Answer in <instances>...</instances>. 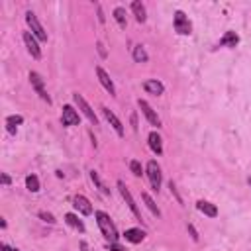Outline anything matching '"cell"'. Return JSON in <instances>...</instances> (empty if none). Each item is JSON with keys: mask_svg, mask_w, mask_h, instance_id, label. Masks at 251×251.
<instances>
[{"mask_svg": "<svg viewBox=\"0 0 251 251\" xmlns=\"http://www.w3.org/2000/svg\"><path fill=\"white\" fill-rule=\"evenodd\" d=\"M98 20L104 24V14H102V8H100V6H98Z\"/></svg>", "mask_w": 251, "mask_h": 251, "instance_id": "33", "label": "cell"}, {"mask_svg": "<svg viewBox=\"0 0 251 251\" xmlns=\"http://www.w3.org/2000/svg\"><path fill=\"white\" fill-rule=\"evenodd\" d=\"M132 12L135 14V20L139 24H143L147 20V10H145V4L139 2V0H135V2H132Z\"/></svg>", "mask_w": 251, "mask_h": 251, "instance_id": "19", "label": "cell"}, {"mask_svg": "<svg viewBox=\"0 0 251 251\" xmlns=\"http://www.w3.org/2000/svg\"><path fill=\"white\" fill-rule=\"evenodd\" d=\"M20 124H24V118H22V116H18V114L8 116V118H6V130H8V134H16V128H18Z\"/></svg>", "mask_w": 251, "mask_h": 251, "instance_id": "23", "label": "cell"}, {"mask_svg": "<svg viewBox=\"0 0 251 251\" xmlns=\"http://www.w3.org/2000/svg\"><path fill=\"white\" fill-rule=\"evenodd\" d=\"M147 141H149V147H151V151L155 155H163V139L157 132H151L147 135Z\"/></svg>", "mask_w": 251, "mask_h": 251, "instance_id": "14", "label": "cell"}, {"mask_svg": "<svg viewBox=\"0 0 251 251\" xmlns=\"http://www.w3.org/2000/svg\"><path fill=\"white\" fill-rule=\"evenodd\" d=\"M98 51H100V55H102V57H106V49H104L102 43H98Z\"/></svg>", "mask_w": 251, "mask_h": 251, "instance_id": "30", "label": "cell"}, {"mask_svg": "<svg viewBox=\"0 0 251 251\" xmlns=\"http://www.w3.org/2000/svg\"><path fill=\"white\" fill-rule=\"evenodd\" d=\"M118 190H120V194H122V198H124V202L128 204V208L132 210V214L141 222L143 220V216H141V210L137 208V204H135V200H134V196H132V192H130V188L126 186V183L124 181H118Z\"/></svg>", "mask_w": 251, "mask_h": 251, "instance_id": "3", "label": "cell"}, {"mask_svg": "<svg viewBox=\"0 0 251 251\" xmlns=\"http://www.w3.org/2000/svg\"><path fill=\"white\" fill-rule=\"evenodd\" d=\"M96 77H98V81H100V84H102L108 92H110V96H116V86H114V81L110 79V75L102 69V67H96Z\"/></svg>", "mask_w": 251, "mask_h": 251, "instance_id": "12", "label": "cell"}, {"mask_svg": "<svg viewBox=\"0 0 251 251\" xmlns=\"http://www.w3.org/2000/svg\"><path fill=\"white\" fill-rule=\"evenodd\" d=\"M61 124L63 126H79L81 124V116L77 114V110L73 106H63V114H61Z\"/></svg>", "mask_w": 251, "mask_h": 251, "instance_id": "11", "label": "cell"}, {"mask_svg": "<svg viewBox=\"0 0 251 251\" xmlns=\"http://www.w3.org/2000/svg\"><path fill=\"white\" fill-rule=\"evenodd\" d=\"M14 251H20V249H14Z\"/></svg>", "mask_w": 251, "mask_h": 251, "instance_id": "37", "label": "cell"}, {"mask_svg": "<svg viewBox=\"0 0 251 251\" xmlns=\"http://www.w3.org/2000/svg\"><path fill=\"white\" fill-rule=\"evenodd\" d=\"M2 183H4V184H10V183H12V179H10L6 173H2Z\"/></svg>", "mask_w": 251, "mask_h": 251, "instance_id": "31", "label": "cell"}, {"mask_svg": "<svg viewBox=\"0 0 251 251\" xmlns=\"http://www.w3.org/2000/svg\"><path fill=\"white\" fill-rule=\"evenodd\" d=\"M188 232H190V234H192V239H194V241H196V239H198V234H196V230H194V228H192V226H188Z\"/></svg>", "mask_w": 251, "mask_h": 251, "instance_id": "32", "label": "cell"}, {"mask_svg": "<svg viewBox=\"0 0 251 251\" xmlns=\"http://www.w3.org/2000/svg\"><path fill=\"white\" fill-rule=\"evenodd\" d=\"M73 100H75V104H77V108L88 118V122L92 124V126H98V118H96V114H94V110L90 108V104L86 102V100H84V96L81 94V92H75L73 94Z\"/></svg>", "mask_w": 251, "mask_h": 251, "instance_id": "4", "label": "cell"}, {"mask_svg": "<svg viewBox=\"0 0 251 251\" xmlns=\"http://www.w3.org/2000/svg\"><path fill=\"white\" fill-rule=\"evenodd\" d=\"M30 83H32L33 90L39 94V98H41V100H45L47 104H51V98H49V94H47V90H45V84H43L41 75H39V73H35V71H32V73H30Z\"/></svg>", "mask_w": 251, "mask_h": 251, "instance_id": "7", "label": "cell"}, {"mask_svg": "<svg viewBox=\"0 0 251 251\" xmlns=\"http://www.w3.org/2000/svg\"><path fill=\"white\" fill-rule=\"evenodd\" d=\"M114 20L118 22L120 28H126V26H128V22H126V10H124L122 6H118V8L114 10Z\"/></svg>", "mask_w": 251, "mask_h": 251, "instance_id": "26", "label": "cell"}, {"mask_svg": "<svg viewBox=\"0 0 251 251\" xmlns=\"http://www.w3.org/2000/svg\"><path fill=\"white\" fill-rule=\"evenodd\" d=\"M173 24H175V32H177L179 35H188V33L192 32V24H190L188 16H186L184 12H181V10H177V12H175V20H173Z\"/></svg>", "mask_w": 251, "mask_h": 251, "instance_id": "5", "label": "cell"}, {"mask_svg": "<svg viewBox=\"0 0 251 251\" xmlns=\"http://www.w3.org/2000/svg\"><path fill=\"white\" fill-rule=\"evenodd\" d=\"M94 218H96V224H98L100 232H102L104 239H106L108 243H118L120 235H118V230H116L112 218H110L106 212H102V210H96V212H94Z\"/></svg>", "mask_w": 251, "mask_h": 251, "instance_id": "1", "label": "cell"}, {"mask_svg": "<svg viewBox=\"0 0 251 251\" xmlns=\"http://www.w3.org/2000/svg\"><path fill=\"white\" fill-rule=\"evenodd\" d=\"M134 59H135L137 63H147L149 55H147V51L143 49V45H135V47H134Z\"/></svg>", "mask_w": 251, "mask_h": 251, "instance_id": "24", "label": "cell"}, {"mask_svg": "<svg viewBox=\"0 0 251 251\" xmlns=\"http://www.w3.org/2000/svg\"><path fill=\"white\" fill-rule=\"evenodd\" d=\"M90 179H92V183L96 184V188L100 190V194H104V196H110V188L102 183V179H100V175L96 173V171H90Z\"/></svg>", "mask_w": 251, "mask_h": 251, "instance_id": "21", "label": "cell"}, {"mask_svg": "<svg viewBox=\"0 0 251 251\" xmlns=\"http://www.w3.org/2000/svg\"><path fill=\"white\" fill-rule=\"evenodd\" d=\"M73 206H75V210H77L79 214H83V216H90V214H92L90 200H88L86 196H83V194H77V196L73 198Z\"/></svg>", "mask_w": 251, "mask_h": 251, "instance_id": "10", "label": "cell"}, {"mask_svg": "<svg viewBox=\"0 0 251 251\" xmlns=\"http://www.w3.org/2000/svg\"><path fill=\"white\" fill-rule=\"evenodd\" d=\"M141 198H143V202H145V206L149 208V212H151L153 216H157V218H159V216H161V210H159V206L155 204V200H153L151 196H149L147 192H141Z\"/></svg>", "mask_w": 251, "mask_h": 251, "instance_id": "20", "label": "cell"}, {"mask_svg": "<svg viewBox=\"0 0 251 251\" xmlns=\"http://www.w3.org/2000/svg\"><path fill=\"white\" fill-rule=\"evenodd\" d=\"M239 43V35L235 32H226L222 37H220V47H235Z\"/></svg>", "mask_w": 251, "mask_h": 251, "instance_id": "18", "label": "cell"}, {"mask_svg": "<svg viewBox=\"0 0 251 251\" xmlns=\"http://www.w3.org/2000/svg\"><path fill=\"white\" fill-rule=\"evenodd\" d=\"M137 106L141 108V112H143V116L147 118V122L151 124V126H157V128H161V118L157 116V112L151 108V104L147 102V100H137Z\"/></svg>", "mask_w": 251, "mask_h": 251, "instance_id": "8", "label": "cell"}, {"mask_svg": "<svg viewBox=\"0 0 251 251\" xmlns=\"http://www.w3.org/2000/svg\"><path fill=\"white\" fill-rule=\"evenodd\" d=\"M24 43H26V47H28V51H30V55L33 57V59H41V47H39V39L32 33V32H24Z\"/></svg>", "mask_w": 251, "mask_h": 251, "instance_id": "9", "label": "cell"}, {"mask_svg": "<svg viewBox=\"0 0 251 251\" xmlns=\"http://www.w3.org/2000/svg\"><path fill=\"white\" fill-rule=\"evenodd\" d=\"M102 114H104V118L108 120V124L114 128V132L120 135V137H124V126H122V122H120V118L110 110V108H102Z\"/></svg>", "mask_w": 251, "mask_h": 251, "instance_id": "13", "label": "cell"}, {"mask_svg": "<svg viewBox=\"0 0 251 251\" xmlns=\"http://www.w3.org/2000/svg\"><path fill=\"white\" fill-rule=\"evenodd\" d=\"M26 22H28V26H30V32H32L39 41H47V33H45L43 26L39 24V20H37V16H35L33 12H26Z\"/></svg>", "mask_w": 251, "mask_h": 251, "instance_id": "6", "label": "cell"}, {"mask_svg": "<svg viewBox=\"0 0 251 251\" xmlns=\"http://www.w3.org/2000/svg\"><path fill=\"white\" fill-rule=\"evenodd\" d=\"M147 173V179H149V184H151V188L155 190V192H159V188H161V183H163V173H161V167H159V163L157 161H149L147 163V169H145Z\"/></svg>", "mask_w": 251, "mask_h": 251, "instance_id": "2", "label": "cell"}, {"mask_svg": "<svg viewBox=\"0 0 251 251\" xmlns=\"http://www.w3.org/2000/svg\"><path fill=\"white\" fill-rule=\"evenodd\" d=\"M81 247H83V251H86V243H84V241L81 243Z\"/></svg>", "mask_w": 251, "mask_h": 251, "instance_id": "35", "label": "cell"}, {"mask_svg": "<svg viewBox=\"0 0 251 251\" xmlns=\"http://www.w3.org/2000/svg\"><path fill=\"white\" fill-rule=\"evenodd\" d=\"M65 222H67L71 228H75L77 232L84 234V224H83V220H79L77 214H65Z\"/></svg>", "mask_w": 251, "mask_h": 251, "instance_id": "22", "label": "cell"}, {"mask_svg": "<svg viewBox=\"0 0 251 251\" xmlns=\"http://www.w3.org/2000/svg\"><path fill=\"white\" fill-rule=\"evenodd\" d=\"M249 184H251V179H249Z\"/></svg>", "mask_w": 251, "mask_h": 251, "instance_id": "36", "label": "cell"}, {"mask_svg": "<svg viewBox=\"0 0 251 251\" xmlns=\"http://www.w3.org/2000/svg\"><path fill=\"white\" fill-rule=\"evenodd\" d=\"M196 208L202 212L204 216H208V218H216L218 216V208H216V204H212V202H208V200H198L196 202Z\"/></svg>", "mask_w": 251, "mask_h": 251, "instance_id": "16", "label": "cell"}, {"mask_svg": "<svg viewBox=\"0 0 251 251\" xmlns=\"http://www.w3.org/2000/svg\"><path fill=\"white\" fill-rule=\"evenodd\" d=\"M124 237H126V241H130V243H141V241L145 239V232H143L141 228H130V230H126Z\"/></svg>", "mask_w": 251, "mask_h": 251, "instance_id": "17", "label": "cell"}, {"mask_svg": "<svg viewBox=\"0 0 251 251\" xmlns=\"http://www.w3.org/2000/svg\"><path fill=\"white\" fill-rule=\"evenodd\" d=\"M39 218H41L43 222H47V224H55L53 214H49V212H39Z\"/></svg>", "mask_w": 251, "mask_h": 251, "instance_id": "28", "label": "cell"}, {"mask_svg": "<svg viewBox=\"0 0 251 251\" xmlns=\"http://www.w3.org/2000/svg\"><path fill=\"white\" fill-rule=\"evenodd\" d=\"M0 249H2V251H14V249H10L6 243H2V245H0Z\"/></svg>", "mask_w": 251, "mask_h": 251, "instance_id": "34", "label": "cell"}, {"mask_svg": "<svg viewBox=\"0 0 251 251\" xmlns=\"http://www.w3.org/2000/svg\"><path fill=\"white\" fill-rule=\"evenodd\" d=\"M26 188L30 192H37L39 190V179H37V175H28L26 177Z\"/></svg>", "mask_w": 251, "mask_h": 251, "instance_id": "25", "label": "cell"}, {"mask_svg": "<svg viewBox=\"0 0 251 251\" xmlns=\"http://www.w3.org/2000/svg\"><path fill=\"white\" fill-rule=\"evenodd\" d=\"M130 171H132L135 177H141V175H143L141 163H139V161H135V159H132V161H130Z\"/></svg>", "mask_w": 251, "mask_h": 251, "instance_id": "27", "label": "cell"}, {"mask_svg": "<svg viewBox=\"0 0 251 251\" xmlns=\"http://www.w3.org/2000/svg\"><path fill=\"white\" fill-rule=\"evenodd\" d=\"M108 247H110V251H126V249H124L120 243H110Z\"/></svg>", "mask_w": 251, "mask_h": 251, "instance_id": "29", "label": "cell"}, {"mask_svg": "<svg viewBox=\"0 0 251 251\" xmlns=\"http://www.w3.org/2000/svg\"><path fill=\"white\" fill-rule=\"evenodd\" d=\"M143 88H145L149 94H153V96H161V94L165 92L163 83L157 81V79H149V81H145V83H143Z\"/></svg>", "mask_w": 251, "mask_h": 251, "instance_id": "15", "label": "cell"}]
</instances>
